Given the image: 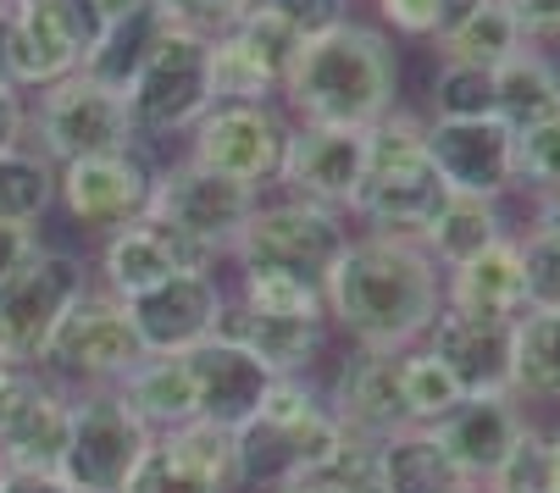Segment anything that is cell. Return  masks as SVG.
<instances>
[{"label":"cell","mask_w":560,"mask_h":493,"mask_svg":"<svg viewBox=\"0 0 560 493\" xmlns=\"http://www.w3.org/2000/svg\"><path fill=\"white\" fill-rule=\"evenodd\" d=\"M95 283V272L67 256V250H39L0 283V366H34L45 361V344L72 310V300Z\"/></svg>","instance_id":"30bf717a"},{"label":"cell","mask_w":560,"mask_h":493,"mask_svg":"<svg viewBox=\"0 0 560 493\" xmlns=\"http://www.w3.org/2000/svg\"><path fill=\"white\" fill-rule=\"evenodd\" d=\"M150 189H155V167L144 161V150H117V155H90V161H67L56 167V206L67 211L72 227H84L95 238L133 227L150 216Z\"/></svg>","instance_id":"5bb4252c"},{"label":"cell","mask_w":560,"mask_h":493,"mask_svg":"<svg viewBox=\"0 0 560 493\" xmlns=\"http://www.w3.org/2000/svg\"><path fill=\"white\" fill-rule=\"evenodd\" d=\"M18 12V7H12ZM12 12H0V84H12ZM18 90V84H12Z\"/></svg>","instance_id":"816d5d0a"},{"label":"cell","mask_w":560,"mask_h":493,"mask_svg":"<svg viewBox=\"0 0 560 493\" xmlns=\"http://www.w3.org/2000/svg\"><path fill=\"white\" fill-rule=\"evenodd\" d=\"M494 117L516 133L544 117H560V67L544 50L522 45L516 56L494 67Z\"/></svg>","instance_id":"f546056e"},{"label":"cell","mask_w":560,"mask_h":493,"mask_svg":"<svg viewBox=\"0 0 560 493\" xmlns=\"http://www.w3.org/2000/svg\"><path fill=\"white\" fill-rule=\"evenodd\" d=\"M522 261H527V244L511 227L505 238H494L483 256H471L460 267L444 272V305L466 310V316H522Z\"/></svg>","instance_id":"d4e9b609"},{"label":"cell","mask_w":560,"mask_h":493,"mask_svg":"<svg viewBox=\"0 0 560 493\" xmlns=\"http://www.w3.org/2000/svg\"><path fill=\"white\" fill-rule=\"evenodd\" d=\"M217 333L233 339V344H245L272 377H311V366L323 361V344H328V321L261 316V310H245L228 294V310H222Z\"/></svg>","instance_id":"cb8c5ba5"},{"label":"cell","mask_w":560,"mask_h":493,"mask_svg":"<svg viewBox=\"0 0 560 493\" xmlns=\"http://www.w3.org/2000/svg\"><path fill=\"white\" fill-rule=\"evenodd\" d=\"M350 444L345 422L334 416L328 388H316L311 377H272L256 422L238 433V471L245 488H278L283 477L323 466Z\"/></svg>","instance_id":"277c9868"},{"label":"cell","mask_w":560,"mask_h":493,"mask_svg":"<svg viewBox=\"0 0 560 493\" xmlns=\"http://www.w3.org/2000/svg\"><path fill=\"white\" fill-rule=\"evenodd\" d=\"M122 106H128L139 144L189 133L217 106V95H211V39L167 28V39L144 56L133 84L122 90Z\"/></svg>","instance_id":"52a82bcc"},{"label":"cell","mask_w":560,"mask_h":493,"mask_svg":"<svg viewBox=\"0 0 560 493\" xmlns=\"http://www.w3.org/2000/svg\"><path fill=\"white\" fill-rule=\"evenodd\" d=\"M350 244V222L339 211H323L311 200H261L233 244V267L238 272H294L305 283H328Z\"/></svg>","instance_id":"8992f818"},{"label":"cell","mask_w":560,"mask_h":493,"mask_svg":"<svg viewBox=\"0 0 560 493\" xmlns=\"http://www.w3.org/2000/svg\"><path fill=\"white\" fill-rule=\"evenodd\" d=\"M527 427V410L511 399V394H494V399H460L450 416L433 427L439 444L450 449V460L460 466V477L483 493V482L505 466V455L516 449Z\"/></svg>","instance_id":"7402d4cb"},{"label":"cell","mask_w":560,"mask_h":493,"mask_svg":"<svg viewBox=\"0 0 560 493\" xmlns=\"http://www.w3.org/2000/svg\"><path fill=\"white\" fill-rule=\"evenodd\" d=\"M0 493H67V482L56 471H7Z\"/></svg>","instance_id":"f907efd6"},{"label":"cell","mask_w":560,"mask_h":493,"mask_svg":"<svg viewBox=\"0 0 560 493\" xmlns=\"http://www.w3.org/2000/svg\"><path fill=\"white\" fill-rule=\"evenodd\" d=\"M101 34V0H23L12 12V84L23 95H39L45 84L84 67Z\"/></svg>","instance_id":"4fadbf2b"},{"label":"cell","mask_w":560,"mask_h":493,"mask_svg":"<svg viewBox=\"0 0 560 493\" xmlns=\"http://www.w3.org/2000/svg\"><path fill=\"white\" fill-rule=\"evenodd\" d=\"M178 272H217V261L206 250H195L189 238H178L173 227L162 222H133V227H117L101 238V272L95 283L117 300H133L155 283H167Z\"/></svg>","instance_id":"d6986e66"},{"label":"cell","mask_w":560,"mask_h":493,"mask_svg":"<svg viewBox=\"0 0 560 493\" xmlns=\"http://www.w3.org/2000/svg\"><path fill=\"white\" fill-rule=\"evenodd\" d=\"M128 493H245L238 433H222L211 422H184L155 433Z\"/></svg>","instance_id":"9a60e30c"},{"label":"cell","mask_w":560,"mask_h":493,"mask_svg":"<svg viewBox=\"0 0 560 493\" xmlns=\"http://www.w3.org/2000/svg\"><path fill=\"white\" fill-rule=\"evenodd\" d=\"M28 144H39L56 167H67V161L133 150L139 139L117 90L95 84L90 72H67L39 95H28Z\"/></svg>","instance_id":"9c48e42d"},{"label":"cell","mask_w":560,"mask_h":493,"mask_svg":"<svg viewBox=\"0 0 560 493\" xmlns=\"http://www.w3.org/2000/svg\"><path fill=\"white\" fill-rule=\"evenodd\" d=\"M50 211H56V161L23 139L0 155V222L39 233Z\"/></svg>","instance_id":"836d02e7"},{"label":"cell","mask_w":560,"mask_h":493,"mask_svg":"<svg viewBox=\"0 0 560 493\" xmlns=\"http://www.w3.org/2000/svg\"><path fill=\"white\" fill-rule=\"evenodd\" d=\"M422 344L450 366L466 399L511 394V321L505 316H466L444 305Z\"/></svg>","instance_id":"44dd1931"},{"label":"cell","mask_w":560,"mask_h":493,"mask_svg":"<svg viewBox=\"0 0 560 493\" xmlns=\"http://www.w3.org/2000/svg\"><path fill=\"white\" fill-rule=\"evenodd\" d=\"M328 321L350 339V350L399 355L428 339L444 310V272L422 250V238L394 233H350L339 267L323 283Z\"/></svg>","instance_id":"6da1fadb"},{"label":"cell","mask_w":560,"mask_h":493,"mask_svg":"<svg viewBox=\"0 0 560 493\" xmlns=\"http://www.w3.org/2000/svg\"><path fill=\"white\" fill-rule=\"evenodd\" d=\"M422 139L450 195L505 200L522 189L516 184V128H505L500 117H460V122L433 117Z\"/></svg>","instance_id":"2e32d148"},{"label":"cell","mask_w":560,"mask_h":493,"mask_svg":"<svg viewBox=\"0 0 560 493\" xmlns=\"http://www.w3.org/2000/svg\"><path fill=\"white\" fill-rule=\"evenodd\" d=\"M18 7H23V0H18Z\"/></svg>","instance_id":"9f6ffc18"},{"label":"cell","mask_w":560,"mask_h":493,"mask_svg":"<svg viewBox=\"0 0 560 493\" xmlns=\"http://www.w3.org/2000/svg\"><path fill=\"white\" fill-rule=\"evenodd\" d=\"M522 238H527V244H549V250H560V184L533 195V222H527Z\"/></svg>","instance_id":"7dc6e473"},{"label":"cell","mask_w":560,"mask_h":493,"mask_svg":"<svg viewBox=\"0 0 560 493\" xmlns=\"http://www.w3.org/2000/svg\"><path fill=\"white\" fill-rule=\"evenodd\" d=\"M139 361H144V344L128 321V305L106 294L101 283H90L50 333L39 372L67 394H101V388H122Z\"/></svg>","instance_id":"5b68a950"},{"label":"cell","mask_w":560,"mask_h":493,"mask_svg":"<svg viewBox=\"0 0 560 493\" xmlns=\"http://www.w3.org/2000/svg\"><path fill=\"white\" fill-rule=\"evenodd\" d=\"M133 7H144V0H101V12H106V23H117V17H128Z\"/></svg>","instance_id":"f5cc1de1"},{"label":"cell","mask_w":560,"mask_h":493,"mask_svg":"<svg viewBox=\"0 0 560 493\" xmlns=\"http://www.w3.org/2000/svg\"><path fill=\"white\" fill-rule=\"evenodd\" d=\"M377 493H477L433 427H399L372 444Z\"/></svg>","instance_id":"484cf974"},{"label":"cell","mask_w":560,"mask_h":493,"mask_svg":"<svg viewBox=\"0 0 560 493\" xmlns=\"http://www.w3.org/2000/svg\"><path fill=\"white\" fill-rule=\"evenodd\" d=\"M167 17H162V7L155 0H144V7H133L128 17H117V23H106V34H101V45H95V56L78 67V72H90L95 84H106V90H128L133 84V72L144 67V56L167 39Z\"/></svg>","instance_id":"d6a6232c"},{"label":"cell","mask_w":560,"mask_h":493,"mask_svg":"<svg viewBox=\"0 0 560 493\" xmlns=\"http://www.w3.org/2000/svg\"><path fill=\"white\" fill-rule=\"evenodd\" d=\"M328 404H334V416L345 422V433H355L366 444L411 427L406 422V399H399V355L355 350L339 366V377L328 383Z\"/></svg>","instance_id":"603a6c76"},{"label":"cell","mask_w":560,"mask_h":493,"mask_svg":"<svg viewBox=\"0 0 560 493\" xmlns=\"http://www.w3.org/2000/svg\"><path fill=\"white\" fill-rule=\"evenodd\" d=\"M261 12H272L300 45H311L350 23V0H261Z\"/></svg>","instance_id":"7bdbcfd3"},{"label":"cell","mask_w":560,"mask_h":493,"mask_svg":"<svg viewBox=\"0 0 560 493\" xmlns=\"http://www.w3.org/2000/svg\"><path fill=\"white\" fill-rule=\"evenodd\" d=\"M150 444L155 433L133 416L117 388L72 394V427H67L56 477L67 482V493H128Z\"/></svg>","instance_id":"ba28073f"},{"label":"cell","mask_w":560,"mask_h":493,"mask_svg":"<svg viewBox=\"0 0 560 493\" xmlns=\"http://www.w3.org/2000/svg\"><path fill=\"white\" fill-rule=\"evenodd\" d=\"M560 482V427L527 422L505 466L483 482V493H555Z\"/></svg>","instance_id":"d590c367"},{"label":"cell","mask_w":560,"mask_h":493,"mask_svg":"<svg viewBox=\"0 0 560 493\" xmlns=\"http://www.w3.org/2000/svg\"><path fill=\"white\" fill-rule=\"evenodd\" d=\"M23 139H28V95L0 84V155H7L12 144H23Z\"/></svg>","instance_id":"c3c4849f"},{"label":"cell","mask_w":560,"mask_h":493,"mask_svg":"<svg viewBox=\"0 0 560 493\" xmlns=\"http://www.w3.org/2000/svg\"><path fill=\"white\" fill-rule=\"evenodd\" d=\"M189 361V377H195V410L200 422L222 427V433H245L256 422V410L272 388V372L233 339H206L200 350L184 355Z\"/></svg>","instance_id":"ffe728a7"},{"label":"cell","mask_w":560,"mask_h":493,"mask_svg":"<svg viewBox=\"0 0 560 493\" xmlns=\"http://www.w3.org/2000/svg\"><path fill=\"white\" fill-rule=\"evenodd\" d=\"M39 250V233H28V227H12V222H0V283H7L28 256Z\"/></svg>","instance_id":"681fc988"},{"label":"cell","mask_w":560,"mask_h":493,"mask_svg":"<svg viewBox=\"0 0 560 493\" xmlns=\"http://www.w3.org/2000/svg\"><path fill=\"white\" fill-rule=\"evenodd\" d=\"M245 310L261 316H300V321H328V294L323 283H305L294 272H238V294Z\"/></svg>","instance_id":"8d00e7d4"},{"label":"cell","mask_w":560,"mask_h":493,"mask_svg":"<svg viewBox=\"0 0 560 493\" xmlns=\"http://www.w3.org/2000/svg\"><path fill=\"white\" fill-rule=\"evenodd\" d=\"M511 399L560 404V316L522 310L511 321Z\"/></svg>","instance_id":"4dcf8cb0"},{"label":"cell","mask_w":560,"mask_h":493,"mask_svg":"<svg viewBox=\"0 0 560 493\" xmlns=\"http://www.w3.org/2000/svg\"><path fill=\"white\" fill-rule=\"evenodd\" d=\"M516 184H527L533 195L560 184V117H544L516 133Z\"/></svg>","instance_id":"60d3db41"},{"label":"cell","mask_w":560,"mask_h":493,"mask_svg":"<svg viewBox=\"0 0 560 493\" xmlns=\"http://www.w3.org/2000/svg\"><path fill=\"white\" fill-rule=\"evenodd\" d=\"M283 101L311 128H377L399 106V56L388 34L350 17L345 28L300 45Z\"/></svg>","instance_id":"7a4b0ae2"},{"label":"cell","mask_w":560,"mask_h":493,"mask_svg":"<svg viewBox=\"0 0 560 493\" xmlns=\"http://www.w3.org/2000/svg\"><path fill=\"white\" fill-rule=\"evenodd\" d=\"M460 0H377V17L383 28L406 34V39H433L450 17H455Z\"/></svg>","instance_id":"f6af8a7d"},{"label":"cell","mask_w":560,"mask_h":493,"mask_svg":"<svg viewBox=\"0 0 560 493\" xmlns=\"http://www.w3.org/2000/svg\"><path fill=\"white\" fill-rule=\"evenodd\" d=\"M238 45H245L256 61H261V72L272 78V84H278V95H283V84H289V72H294V61H300V39L272 17V12H250L245 23H238V28H228Z\"/></svg>","instance_id":"ab89813d"},{"label":"cell","mask_w":560,"mask_h":493,"mask_svg":"<svg viewBox=\"0 0 560 493\" xmlns=\"http://www.w3.org/2000/svg\"><path fill=\"white\" fill-rule=\"evenodd\" d=\"M399 399H406V422L411 427H439L466 394H460V383L450 377V366L428 344H411V350H399Z\"/></svg>","instance_id":"e575fe53"},{"label":"cell","mask_w":560,"mask_h":493,"mask_svg":"<svg viewBox=\"0 0 560 493\" xmlns=\"http://www.w3.org/2000/svg\"><path fill=\"white\" fill-rule=\"evenodd\" d=\"M283 144H289V122L267 101H217L189 128V161L195 167H206L217 178H233V184H245L256 195L267 184H278Z\"/></svg>","instance_id":"7c38bea8"},{"label":"cell","mask_w":560,"mask_h":493,"mask_svg":"<svg viewBox=\"0 0 560 493\" xmlns=\"http://www.w3.org/2000/svg\"><path fill=\"white\" fill-rule=\"evenodd\" d=\"M433 117L460 122V117H494V72L466 67V61H439L433 84H428Z\"/></svg>","instance_id":"f35d334b"},{"label":"cell","mask_w":560,"mask_h":493,"mask_svg":"<svg viewBox=\"0 0 560 493\" xmlns=\"http://www.w3.org/2000/svg\"><path fill=\"white\" fill-rule=\"evenodd\" d=\"M505 7H511V17H516L527 45L560 39V0H505Z\"/></svg>","instance_id":"bcb514c9"},{"label":"cell","mask_w":560,"mask_h":493,"mask_svg":"<svg viewBox=\"0 0 560 493\" xmlns=\"http://www.w3.org/2000/svg\"><path fill=\"white\" fill-rule=\"evenodd\" d=\"M522 310L560 316V250H549V244H527V261H522Z\"/></svg>","instance_id":"ee69618b"},{"label":"cell","mask_w":560,"mask_h":493,"mask_svg":"<svg viewBox=\"0 0 560 493\" xmlns=\"http://www.w3.org/2000/svg\"><path fill=\"white\" fill-rule=\"evenodd\" d=\"M0 477H7V466H0Z\"/></svg>","instance_id":"db71d44e"},{"label":"cell","mask_w":560,"mask_h":493,"mask_svg":"<svg viewBox=\"0 0 560 493\" xmlns=\"http://www.w3.org/2000/svg\"><path fill=\"white\" fill-rule=\"evenodd\" d=\"M267 493H377V466H372V444L350 433V444L323 460V466H305L294 477H283Z\"/></svg>","instance_id":"74e56055"},{"label":"cell","mask_w":560,"mask_h":493,"mask_svg":"<svg viewBox=\"0 0 560 493\" xmlns=\"http://www.w3.org/2000/svg\"><path fill=\"white\" fill-rule=\"evenodd\" d=\"M555 493H560V482H555Z\"/></svg>","instance_id":"11a10c76"},{"label":"cell","mask_w":560,"mask_h":493,"mask_svg":"<svg viewBox=\"0 0 560 493\" xmlns=\"http://www.w3.org/2000/svg\"><path fill=\"white\" fill-rule=\"evenodd\" d=\"M72 427V394L56 388L50 377L28 394V404L12 416V427L0 433V466L7 471H56Z\"/></svg>","instance_id":"4316f807"},{"label":"cell","mask_w":560,"mask_h":493,"mask_svg":"<svg viewBox=\"0 0 560 493\" xmlns=\"http://www.w3.org/2000/svg\"><path fill=\"white\" fill-rule=\"evenodd\" d=\"M433 39H439V61H466L483 72H494L505 56H516L527 45L505 0H460L455 17Z\"/></svg>","instance_id":"83f0119b"},{"label":"cell","mask_w":560,"mask_h":493,"mask_svg":"<svg viewBox=\"0 0 560 493\" xmlns=\"http://www.w3.org/2000/svg\"><path fill=\"white\" fill-rule=\"evenodd\" d=\"M256 206H261L256 189L217 178V173L195 167V161L162 167L155 173V189H150V222L173 227L178 238L195 244V250H206L211 261L233 256V244H238V233H245Z\"/></svg>","instance_id":"8fae6325"},{"label":"cell","mask_w":560,"mask_h":493,"mask_svg":"<svg viewBox=\"0 0 560 493\" xmlns=\"http://www.w3.org/2000/svg\"><path fill=\"white\" fill-rule=\"evenodd\" d=\"M422 117L411 111H388L372 133H366V173H361V195H355V222L366 233H394V238H422L428 222L439 216V206L450 200L428 139H422Z\"/></svg>","instance_id":"3957f363"},{"label":"cell","mask_w":560,"mask_h":493,"mask_svg":"<svg viewBox=\"0 0 560 493\" xmlns=\"http://www.w3.org/2000/svg\"><path fill=\"white\" fill-rule=\"evenodd\" d=\"M511 227H505V211H500V200H477V195H450L444 206H439V216L428 222V233H422V250L439 261V272H450V267H460V261H471V256H483L494 238H505Z\"/></svg>","instance_id":"1f68e13d"},{"label":"cell","mask_w":560,"mask_h":493,"mask_svg":"<svg viewBox=\"0 0 560 493\" xmlns=\"http://www.w3.org/2000/svg\"><path fill=\"white\" fill-rule=\"evenodd\" d=\"M366 133L361 128H311V122H294L289 144H283L278 189L294 195V200L323 206V211L350 216L355 195H361V173H366Z\"/></svg>","instance_id":"e0dca14e"},{"label":"cell","mask_w":560,"mask_h":493,"mask_svg":"<svg viewBox=\"0 0 560 493\" xmlns=\"http://www.w3.org/2000/svg\"><path fill=\"white\" fill-rule=\"evenodd\" d=\"M155 7H162V17H167L173 28L200 34V39H217V34H228V28L245 23L261 0H155Z\"/></svg>","instance_id":"b9f144b4"},{"label":"cell","mask_w":560,"mask_h":493,"mask_svg":"<svg viewBox=\"0 0 560 493\" xmlns=\"http://www.w3.org/2000/svg\"><path fill=\"white\" fill-rule=\"evenodd\" d=\"M117 394L128 399V410L150 433L200 422V410H195V377H189V361L184 355H144Z\"/></svg>","instance_id":"f1b7e54d"},{"label":"cell","mask_w":560,"mask_h":493,"mask_svg":"<svg viewBox=\"0 0 560 493\" xmlns=\"http://www.w3.org/2000/svg\"><path fill=\"white\" fill-rule=\"evenodd\" d=\"M122 305H128V321H133L144 355H189L206 339H217L228 289L217 272H178L167 283L122 300Z\"/></svg>","instance_id":"ac0fdd59"}]
</instances>
